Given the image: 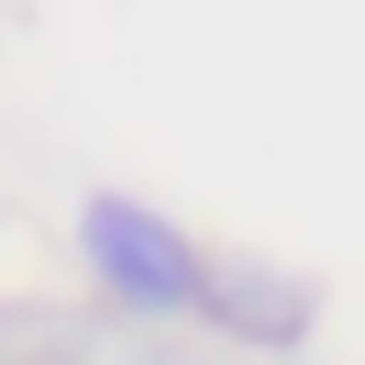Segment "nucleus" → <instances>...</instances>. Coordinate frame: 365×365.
<instances>
[{"mask_svg": "<svg viewBox=\"0 0 365 365\" xmlns=\"http://www.w3.org/2000/svg\"><path fill=\"white\" fill-rule=\"evenodd\" d=\"M78 244H89L100 288H111L122 310H188V299L210 288L200 244H188L178 222H155L144 200H89V210H78Z\"/></svg>", "mask_w": 365, "mask_h": 365, "instance_id": "f257e3e1", "label": "nucleus"}]
</instances>
